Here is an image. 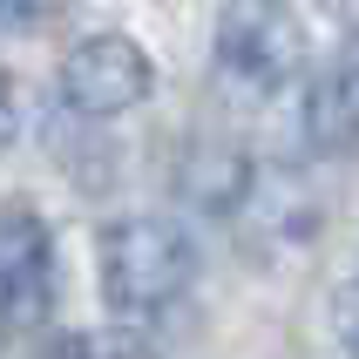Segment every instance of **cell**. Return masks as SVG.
<instances>
[{
	"instance_id": "cell-9",
	"label": "cell",
	"mask_w": 359,
	"mask_h": 359,
	"mask_svg": "<svg viewBox=\"0 0 359 359\" xmlns=\"http://www.w3.org/2000/svg\"><path fill=\"white\" fill-rule=\"evenodd\" d=\"M14 129H20V109H14V81L0 75V149L14 142Z\"/></svg>"
},
{
	"instance_id": "cell-5",
	"label": "cell",
	"mask_w": 359,
	"mask_h": 359,
	"mask_svg": "<svg viewBox=\"0 0 359 359\" xmlns=\"http://www.w3.org/2000/svg\"><path fill=\"white\" fill-rule=\"evenodd\" d=\"M305 142L325 156L359 149V41L305 88Z\"/></svg>"
},
{
	"instance_id": "cell-7",
	"label": "cell",
	"mask_w": 359,
	"mask_h": 359,
	"mask_svg": "<svg viewBox=\"0 0 359 359\" xmlns=\"http://www.w3.org/2000/svg\"><path fill=\"white\" fill-rule=\"evenodd\" d=\"M55 359H149L136 339H68V346H55Z\"/></svg>"
},
{
	"instance_id": "cell-6",
	"label": "cell",
	"mask_w": 359,
	"mask_h": 359,
	"mask_svg": "<svg viewBox=\"0 0 359 359\" xmlns=\"http://www.w3.org/2000/svg\"><path fill=\"white\" fill-rule=\"evenodd\" d=\"M177 183H183V197H190V203L231 217V210L251 203V156H244L238 142H197V149L183 156V177Z\"/></svg>"
},
{
	"instance_id": "cell-2",
	"label": "cell",
	"mask_w": 359,
	"mask_h": 359,
	"mask_svg": "<svg viewBox=\"0 0 359 359\" xmlns=\"http://www.w3.org/2000/svg\"><path fill=\"white\" fill-rule=\"evenodd\" d=\"M210 55H217V81L238 102H271L305 75V20L285 0H224Z\"/></svg>"
},
{
	"instance_id": "cell-1",
	"label": "cell",
	"mask_w": 359,
	"mask_h": 359,
	"mask_svg": "<svg viewBox=\"0 0 359 359\" xmlns=\"http://www.w3.org/2000/svg\"><path fill=\"white\" fill-rule=\"evenodd\" d=\"M197 285V244L170 217H122L102 231V299L122 319H163Z\"/></svg>"
},
{
	"instance_id": "cell-3",
	"label": "cell",
	"mask_w": 359,
	"mask_h": 359,
	"mask_svg": "<svg viewBox=\"0 0 359 359\" xmlns=\"http://www.w3.org/2000/svg\"><path fill=\"white\" fill-rule=\"evenodd\" d=\"M55 312V238L34 203H0V325H41Z\"/></svg>"
},
{
	"instance_id": "cell-10",
	"label": "cell",
	"mask_w": 359,
	"mask_h": 359,
	"mask_svg": "<svg viewBox=\"0 0 359 359\" xmlns=\"http://www.w3.org/2000/svg\"><path fill=\"white\" fill-rule=\"evenodd\" d=\"M346 325H353V346H359V305H353V319H346Z\"/></svg>"
},
{
	"instance_id": "cell-8",
	"label": "cell",
	"mask_w": 359,
	"mask_h": 359,
	"mask_svg": "<svg viewBox=\"0 0 359 359\" xmlns=\"http://www.w3.org/2000/svg\"><path fill=\"white\" fill-rule=\"evenodd\" d=\"M61 0H0V27H41Z\"/></svg>"
},
{
	"instance_id": "cell-4",
	"label": "cell",
	"mask_w": 359,
	"mask_h": 359,
	"mask_svg": "<svg viewBox=\"0 0 359 359\" xmlns=\"http://www.w3.org/2000/svg\"><path fill=\"white\" fill-rule=\"evenodd\" d=\"M149 95V55L129 34H88L61 61V102L75 116H122Z\"/></svg>"
}]
</instances>
